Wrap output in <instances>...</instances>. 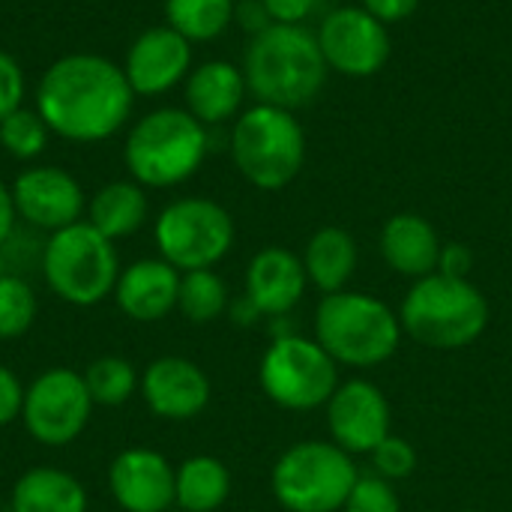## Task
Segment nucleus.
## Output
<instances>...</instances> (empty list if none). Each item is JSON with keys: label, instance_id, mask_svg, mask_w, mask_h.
<instances>
[{"label": "nucleus", "instance_id": "f257e3e1", "mask_svg": "<svg viewBox=\"0 0 512 512\" xmlns=\"http://www.w3.org/2000/svg\"><path fill=\"white\" fill-rule=\"evenodd\" d=\"M135 90L123 66L102 54L75 51L57 57L36 84V111L48 132L72 144L114 138L132 117Z\"/></svg>", "mask_w": 512, "mask_h": 512}, {"label": "nucleus", "instance_id": "f03ea898", "mask_svg": "<svg viewBox=\"0 0 512 512\" xmlns=\"http://www.w3.org/2000/svg\"><path fill=\"white\" fill-rule=\"evenodd\" d=\"M327 72L318 36L306 24H270L249 39L243 54L249 93L261 105L285 111L309 105L321 93Z\"/></svg>", "mask_w": 512, "mask_h": 512}, {"label": "nucleus", "instance_id": "7ed1b4c3", "mask_svg": "<svg viewBox=\"0 0 512 512\" xmlns=\"http://www.w3.org/2000/svg\"><path fill=\"white\" fill-rule=\"evenodd\" d=\"M210 153V129L186 108H156L132 123L123 162L144 189H171L186 183Z\"/></svg>", "mask_w": 512, "mask_h": 512}, {"label": "nucleus", "instance_id": "20e7f679", "mask_svg": "<svg viewBox=\"0 0 512 512\" xmlns=\"http://www.w3.org/2000/svg\"><path fill=\"white\" fill-rule=\"evenodd\" d=\"M402 333L432 351H459L489 327V300L471 279L441 273L417 279L399 309Z\"/></svg>", "mask_w": 512, "mask_h": 512}, {"label": "nucleus", "instance_id": "39448f33", "mask_svg": "<svg viewBox=\"0 0 512 512\" xmlns=\"http://www.w3.org/2000/svg\"><path fill=\"white\" fill-rule=\"evenodd\" d=\"M402 321L378 297L360 291L324 294L315 309V342L354 369H369L399 351Z\"/></svg>", "mask_w": 512, "mask_h": 512}, {"label": "nucleus", "instance_id": "423d86ee", "mask_svg": "<svg viewBox=\"0 0 512 512\" xmlns=\"http://www.w3.org/2000/svg\"><path fill=\"white\" fill-rule=\"evenodd\" d=\"M228 147L243 180L261 192L285 189L306 162V132L294 111L261 102L234 120Z\"/></svg>", "mask_w": 512, "mask_h": 512}, {"label": "nucleus", "instance_id": "0eeeda50", "mask_svg": "<svg viewBox=\"0 0 512 512\" xmlns=\"http://www.w3.org/2000/svg\"><path fill=\"white\" fill-rule=\"evenodd\" d=\"M42 273L63 303L96 306L114 294L120 261L108 237H102L90 222H75L45 240Z\"/></svg>", "mask_w": 512, "mask_h": 512}, {"label": "nucleus", "instance_id": "6e6552de", "mask_svg": "<svg viewBox=\"0 0 512 512\" xmlns=\"http://www.w3.org/2000/svg\"><path fill=\"white\" fill-rule=\"evenodd\" d=\"M357 465L333 441H300L273 465V495L288 512H342Z\"/></svg>", "mask_w": 512, "mask_h": 512}, {"label": "nucleus", "instance_id": "1a4fd4ad", "mask_svg": "<svg viewBox=\"0 0 512 512\" xmlns=\"http://www.w3.org/2000/svg\"><path fill=\"white\" fill-rule=\"evenodd\" d=\"M153 237L159 255L180 273L213 270L234 246V219L213 198H177L159 213Z\"/></svg>", "mask_w": 512, "mask_h": 512}, {"label": "nucleus", "instance_id": "9d476101", "mask_svg": "<svg viewBox=\"0 0 512 512\" xmlns=\"http://www.w3.org/2000/svg\"><path fill=\"white\" fill-rule=\"evenodd\" d=\"M339 363L306 336H279L261 357L258 381L270 402L285 411H315L339 387Z\"/></svg>", "mask_w": 512, "mask_h": 512}, {"label": "nucleus", "instance_id": "9b49d317", "mask_svg": "<svg viewBox=\"0 0 512 512\" xmlns=\"http://www.w3.org/2000/svg\"><path fill=\"white\" fill-rule=\"evenodd\" d=\"M93 399L78 372L48 369L24 390L21 420L33 441L45 447L72 444L90 423Z\"/></svg>", "mask_w": 512, "mask_h": 512}, {"label": "nucleus", "instance_id": "f8f14e48", "mask_svg": "<svg viewBox=\"0 0 512 512\" xmlns=\"http://www.w3.org/2000/svg\"><path fill=\"white\" fill-rule=\"evenodd\" d=\"M315 36L327 69L348 78L378 75L393 51L387 24L363 6H339L327 12Z\"/></svg>", "mask_w": 512, "mask_h": 512}, {"label": "nucleus", "instance_id": "ddd939ff", "mask_svg": "<svg viewBox=\"0 0 512 512\" xmlns=\"http://www.w3.org/2000/svg\"><path fill=\"white\" fill-rule=\"evenodd\" d=\"M12 201L18 219H24L33 231H63L81 222L84 213V189L81 183L57 168V165H30L12 183Z\"/></svg>", "mask_w": 512, "mask_h": 512}, {"label": "nucleus", "instance_id": "4468645a", "mask_svg": "<svg viewBox=\"0 0 512 512\" xmlns=\"http://www.w3.org/2000/svg\"><path fill=\"white\" fill-rule=\"evenodd\" d=\"M327 426L333 444L345 453H372L387 435H393V411L381 387L363 378H351L330 396Z\"/></svg>", "mask_w": 512, "mask_h": 512}, {"label": "nucleus", "instance_id": "2eb2a0df", "mask_svg": "<svg viewBox=\"0 0 512 512\" xmlns=\"http://www.w3.org/2000/svg\"><path fill=\"white\" fill-rule=\"evenodd\" d=\"M192 72V42L174 27L159 24L138 33L126 51L123 75L135 96H162L183 84Z\"/></svg>", "mask_w": 512, "mask_h": 512}, {"label": "nucleus", "instance_id": "dca6fc26", "mask_svg": "<svg viewBox=\"0 0 512 512\" xmlns=\"http://www.w3.org/2000/svg\"><path fill=\"white\" fill-rule=\"evenodd\" d=\"M108 489L126 512H168L177 501V471L156 450H126L108 468Z\"/></svg>", "mask_w": 512, "mask_h": 512}, {"label": "nucleus", "instance_id": "f3484780", "mask_svg": "<svg viewBox=\"0 0 512 512\" xmlns=\"http://www.w3.org/2000/svg\"><path fill=\"white\" fill-rule=\"evenodd\" d=\"M141 393L162 420H192L210 405V378L186 357H159L144 369Z\"/></svg>", "mask_w": 512, "mask_h": 512}, {"label": "nucleus", "instance_id": "a211bd4d", "mask_svg": "<svg viewBox=\"0 0 512 512\" xmlns=\"http://www.w3.org/2000/svg\"><path fill=\"white\" fill-rule=\"evenodd\" d=\"M309 285L303 258H297L285 246L261 249L246 267V297L267 318H285Z\"/></svg>", "mask_w": 512, "mask_h": 512}, {"label": "nucleus", "instance_id": "6ab92c4d", "mask_svg": "<svg viewBox=\"0 0 512 512\" xmlns=\"http://www.w3.org/2000/svg\"><path fill=\"white\" fill-rule=\"evenodd\" d=\"M246 96L249 87L243 66H234L228 60H204L201 66H192L189 78L183 81L186 111L207 129L237 120L243 114Z\"/></svg>", "mask_w": 512, "mask_h": 512}, {"label": "nucleus", "instance_id": "aec40b11", "mask_svg": "<svg viewBox=\"0 0 512 512\" xmlns=\"http://www.w3.org/2000/svg\"><path fill=\"white\" fill-rule=\"evenodd\" d=\"M180 294V270L171 267L165 258H144L129 264L114 288L117 306L132 321H159L171 309H177Z\"/></svg>", "mask_w": 512, "mask_h": 512}, {"label": "nucleus", "instance_id": "412c9836", "mask_svg": "<svg viewBox=\"0 0 512 512\" xmlns=\"http://www.w3.org/2000/svg\"><path fill=\"white\" fill-rule=\"evenodd\" d=\"M441 246L435 225L420 213H396L381 228V258L390 270L414 282L438 273Z\"/></svg>", "mask_w": 512, "mask_h": 512}, {"label": "nucleus", "instance_id": "4be33fe9", "mask_svg": "<svg viewBox=\"0 0 512 512\" xmlns=\"http://www.w3.org/2000/svg\"><path fill=\"white\" fill-rule=\"evenodd\" d=\"M357 240L336 225L318 228L303 252V267L309 282L324 291V294H336L345 291V285L351 282L354 270H357Z\"/></svg>", "mask_w": 512, "mask_h": 512}, {"label": "nucleus", "instance_id": "5701e85b", "mask_svg": "<svg viewBox=\"0 0 512 512\" xmlns=\"http://www.w3.org/2000/svg\"><path fill=\"white\" fill-rule=\"evenodd\" d=\"M9 512H87V492L66 471L33 468L18 477Z\"/></svg>", "mask_w": 512, "mask_h": 512}, {"label": "nucleus", "instance_id": "b1692460", "mask_svg": "<svg viewBox=\"0 0 512 512\" xmlns=\"http://www.w3.org/2000/svg\"><path fill=\"white\" fill-rule=\"evenodd\" d=\"M90 225L108 237L111 243L114 240H123V237H132L144 222H147V195H144V186L135 183V180H111L105 183L90 207Z\"/></svg>", "mask_w": 512, "mask_h": 512}, {"label": "nucleus", "instance_id": "393cba45", "mask_svg": "<svg viewBox=\"0 0 512 512\" xmlns=\"http://www.w3.org/2000/svg\"><path fill=\"white\" fill-rule=\"evenodd\" d=\"M231 495V474L216 456H192L177 468V507L180 512L219 510Z\"/></svg>", "mask_w": 512, "mask_h": 512}, {"label": "nucleus", "instance_id": "a878e982", "mask_svg": "<svg viewBox=\"0 0 512 512\" xmlns=\"http://www.w3.org/2000/svg\"><path fill=\"white\" fill-rule=\"evenodd\" d=\"M237 0H165V24L189 42H213L234 21Z\"/></svg>", "mask_w": 512, "mask_h": 512}, {"label": "nucleus", "instance_id": "bb28decb", "mask_svg": "<svg viewBox=\"0 0 512 512\" xmlns=\"http://www.w3.org/2000/svg\"><path fill=\"white\" fill-rule=\"evenodd\" d=\"M177 309L192 324H210L228 309V285L213 270H189L180 276Z\"/></svg>", "mask_w": 512, "mask_h": 512}, {"label": "nucleus", "instance_id": "cd10ccee", "mask_svg": "<svg viewBox=\"0 0 512 512\" xmlns=\"http://www.w3.org/2000/svg\"><path fill=\"white\" fill-rule=\"evenodd\" d=\"M84 384L93 399V405H123L138 390V372L123 357H99L84 369Z\"/></svg>", "mask_w": 512, "mask_h": 512}, {"label": "nucleus", "instance_id": "c85d7f7f", "mask_svg": "<svg viewBox=\"0 0 512 512\" xmlns=\"http://www.w3.org/2000/svg\"><path fill=\"white\" fill-rule=\"evenodd\" d=\"M48 138L51 132L36 108L21 105L18 111L0 120V147L18 162H33L48 147Z\"/></svg>", "mask_w": 512, "mask_h": 512}, {"label": "nucleus", "instance_id": "c756f323", "mask_svg": "<svg viewBox=\"0 0 512 512\" xmlns=\"http://www.w3.org/2000/svg\"><path fill=\"white\" fill-rule=\"evenodd\" d=\"M36 321V294L24 276H0V339L24 336Z\"/></svg>", "mask_w": 512, "mask_h": 512}, {"label": "nucleus", "instance_id": "7c9ffc66", "mask_svg": "<svg viewBox=\"0 0 512 512\" xmlns=\"http://www.w3.org/2000/svg\"><path fill=\"white\" fill-rule=\"evenodd\" d=\"M342 512H402V504L390 480L378 474H360Z\"/></svg>", "mask_w": 512, "mask_h": 512}, {"label": "nucleus", "instance_id": "2f4dec72", "mask_svg": "<svg viewBox=\"0 0 512 512\" xmlns=\"http://www.w3.org/2000/svg\"><path fill=\"white\" fill-rule=\"evenodd\" d=\"M369 456L375 462V474L390 483L405 480L417 471V450L399 435H387Z\"/></svg>", "mask_w": 512, "mask_h": 512}, {"label": "nucleus", "instance_id": "473e14b6", "mask_svg": "<svg viewBox=\"0 0 512 512\" xmlns=\"http://www.w3.org/2000/svg\"><path fill=\"white\" fill-rule=\"evenodd\" d=\"M24 93H27V84H24L21 63L9 51H0V120L21 108Z\"/></svg>", "mask_w": 512, "mask_h": 512}, {"label": "nucleus", "instance_id": "72a5a7b5", "mask_svg": "<svg viewBox=\"0 0 512 512\" xmlns=\"http://www.w3.org/2000/svg\"><path fill=\"white\" fill-rule=\"evenodd\" d=\"M24 408V387L18 375L6 366H0V429L15 423Z\"/></svg>", "mask_w": 512, "mask_h": 512}, {"label": "nucleus", "instance_id": "f704fd0d", "mask_svg": "<svg viewBox=\"0 0 512 512\" xmlns=\"http://www.w3.org/2000/svg\"><path fill=\"white\" fill-rule=\"evenodd\" d=\"M474 270V252L465 243H444L438 258V273L450 279H468Z\"/></svg>", "mask_w": 512, "mask_h": 512}, {"label": "nucleus", "instance_id": "c9c22d12", "mask_svg": "<svg viewBox=\"0 0 512 512\" xmlns=\"http://www.w3.org/2000/svg\"><path fill=\"white\" fill-rule=\"evenodd\" d=\"M234 21H237L249 36H258V33H264L270 24H276V21L270 18L267 6H264V0H237V6H234Z\"/></svg>", "mask_w": 512, "mask_h": 512}, {"label": "nucleus", "instance_id": "e433bc0d", "mask_svg": "<svg viewBox=\"0 0 512 512\" xmlns=\"http://www.w3.org/2000/svg\"><path fill=\"white\" fill-rule=\"evenodd\" d=\"M321 0H264L270 18L276 24H303Z\"/></svg>", "mask_w": 512, "mask_h": 512}, {"label": "nucleus", "instance_id": "4c0bfd02", "mask_svg": "<svg viewBox=\"0 0 512 512\" xmlns=\"http://www.w3.org/2000/svg\"><path fill=\"white\" fill-rule=\"evenodd\" d=\"M360 6L390 27V24H399V21L411 18L417 12L420 0H360Z\"/></svg>", "mask_w": 512, "mask_h": 512}, {"label": "nucleus", "instance_id": "58836bf2", "mask_svg": "<svg viewBox=\"0 0 512 512\" xmlns=\"http://www.w3.org/2000/svg\"><path fill=\"white\" fill-rule=\"evenodd\" d=\"M15 219H18V210H15V201H12V186H6L0 180V246L12 237Z\"/></svg>", "mask_w": 512, "mask_h": 512}, {"label": "nucleus", "instance_id": "ea45409f", "mask_svg": "<svg viewBox=\"0 0 512 512\" xmlns=\"http://www.w3.org/2000/svg\"><path fill=\"white\" fill-rule=\"evenodd\" d=\"M228 309H231V318H234V324H240V327H252L258 318H261V312H258V306L243 294L237 303H228Z\"/></svg>", "mask_w": 512, "mask_h": 512}, {"label": "nucleus", "instance_id": "a19ab883", "mask_svg": "<svg viewBox=\"0 0 512 512\" xmlns=\"http://www.w3.org/2000/svg\"><path fill=\"white\" fill-rule=\"evenodd\" d=\"M168 512H171V510H168Z\"/></svg>", "mask_w": 512, "mask_h": 512}]
</instances>
